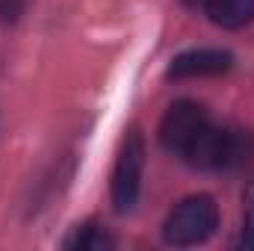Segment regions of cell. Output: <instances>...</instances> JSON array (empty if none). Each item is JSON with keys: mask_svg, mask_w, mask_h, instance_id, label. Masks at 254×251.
Instances as JSON below:
<instances>
[{"mask_svg": "<svg viewBox=\"0 0 254 251\" xmlns=\"http://www.w3.org/2000/svg\"><path fill=\"white\" fill-rule=\"evenodd\" d=\"M187 163L195 169H234L254 160V133L204 125V130L184 151Z\"/></svg>", "mask_w": 254, "mask_h": 251, "instance_id": "obj_1", "label": "cell"}, {"mask_svg": "<svg viewBox=\"0 0 254 251\" xmlns=\"http://www.w3.org/2000/svg\"><path fill=\"white\" fill-rule=\"evenodd\" d=\"M219 228V207L210 195H190L169 213L163 237L169 246H198Z\"/></svg>", "mask_w": 254, "mask_h": 251, "instance_id": "obj_2", "label": "cell"}, {"mask_svg": "<svg viewBox=\"0 0 254 251\" xmlns=\"http://www.w3.org/2000/svg\"><path fill=\"white\" fill-rule=\"evenodd\" d=\"M142 169H145V139L139 130H127L122 139L116 166H113V204L119 213H130L136 198H139V187H142Z\"/></svg>", "mask_w": 254, "mask_h": 251, "instance_id": "obj_3", "label": "cell"}, {"mask_svg": "<svg viewBox=\"0 0 254 251\" xmlns=\"http://www.w3.org/2000/svg\"><path fill=\"white\" fill-rule=\"evenodd\" d=\"M210 119H207V110L195 101H178L169 107V113L163 116L160 122V142L166 151H175V154H184L190 148V142L204 130Z\"/></svg>", "mask_w": 254, "mask_h": 251, "instance_id": "obj_4", "label": "cell"}, {"mask_svg": "<svg viewBox=\"0 0 254 251\" xmlns=\"http://www.w3.org/2000/svg\"><path fill=\"white\" fill-rule=\"evenodd\" d=\"M234 57L228 51H187L181 57H175L169 65V77L187 80V77H219L225 71H231Z\"/></svg>", "mask_w": 254, "mask_h": 251, "instance_id": "obj_5", "label": "cell"}, {"mask_svg": "<svg viewBox=\"0 0 254 251\" xmlns=\"http://www.w3.org/2000/svg\"><path fill=\"white\" fill-rule=\"evenodd\" d=\"M204 9L210 21L225 30H240L254 21V0H210Z\"/></svg>", "mask_w": 254, "mask_h": 251, "instance_id": "obj_6", "label": "cell"}, {"mask_svg": "<svg viewBox=\"0 0 254 251\" xmlns=\"http://www.w3.org/2000/svg\"><path fill=\"white\" fill-rule=\"evenodd\" d=\"M65 246L68 249H83V251H101V249H110L113 240L104 231H98L95 225H83V228H77V234L71 240H65Z\"/></svg>", "mask_w": 254, "mask_h": 251, "instance_id": "obj_7", "label": "cell"}, {"mask_svg": "<svg viewBox=\"0 0 254 251\" xmlns=\"http://www.w3.org/2000/svg\"><path fill=\"white\" fill-rule=\"evenodd\" d=\"M240 246H243V249H252V251H254V210L249 213V219H246V228H243Z\"/></svg>", "mask_w": 254, "mask_h": 251, "instance_id": "obj_8", "label": "cell"}, {"mask_svg": "<svg viewBox=\"0 0 254 251\" xmlns=\"http://www.w3.org/2000/svg\"><path fill=\"white\" fill-rule=\"evenodd\" d=\"M21 9H24V0H0V15L3 18H18Z\"/></svg>", "mask_w": 254, "mask_h": 251, "instance_id": "obj_9", "label": "cell"}, {"mask_svg": "<svg viewBox=\"0 0 254 251\" xmlns=\"http://www.w3.org/2000/svg\"><path fill=\"white\" fill-rule=\"evenodd\" d=\"M184 3H187V6H192V9H204L210 0H184Z\"/></svg>", "mask_w": 254, "mask_h": 251, "instance_id": "obj_10", "label": "cell"}]
</instances>
